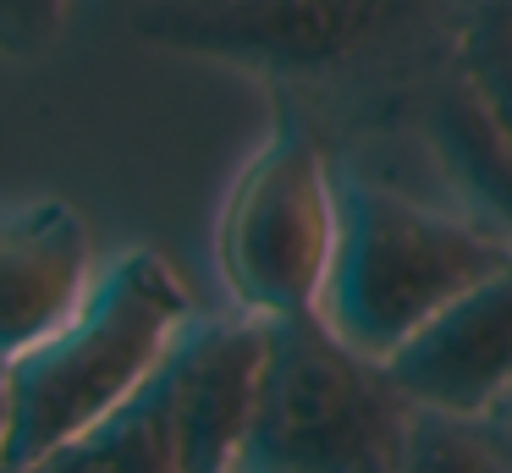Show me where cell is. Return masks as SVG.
Returning <instances> with one entry per match:
<instances>
[{
    "mask_svg": "<svg viewBox=\"0 0 512 473\" xmlns=\"http://www.w3.org/2000/svg\"><path fill=\"white\" fill-rule=\"evenodd\" d=\"M468 0H138L127 28L160 55L254 77L336 149L408 132L413 99L457 61Z\"/></svg>",
    "mask_w": 512,
    "mask_h": 473,
    "instance_id": "obj_1",
    "label": "cell"
},
{
    "mask_svg": "<svg viewBox=\"0 0 512 473\" xmlns=\"http://www.w3.org/2000/svg\"><path fill=\"white\" fill-rule=\"evenodd\" d=\"M507 259L512 242L474 215L424 204L358 154L336 160V253L320 314L358 352L386 363Z\"/></svg>",
    "mask_w": 512,
    "mask_h": 473,
    "instance_id": "obj_2",
    "label": "cell"
},
{
    "mask_svg": "<svg viewBox=\"0 0 512 473\" xmlns=\"http://www.w3.org/2000/svg\"><path fill=\"white\" fill-rule=\"evenodd\" d=\"M193 319H199L193 292L166 253L127 248L100 264L83 303L39 347L6 363V385H12L6 468H23L67 446L116 407H127L155 380V369Z\"/></svg>",
    "mask_w": 512,
    "mask_h": 473,
    "instance_id": "obj_3",
    "label": "cell"
},
{
    "mask_svg": "<svg viewBox=\"0 0 512 473\" xmlns=\"http://www.w3.org/2000/svg\"><path fill=\"white\" fill-rule=\"evenodd\" d=\"M413 429V396L380 358L336 336L320 308L270 319L243 473H402Z\"/></svg>",
    "mask_w": 512,
    "mask_h": 473,
    "instance_id": "obj_4",
    "label": "cell"
},
{
    "mask_svg": "<svg viewBox=\"0 0 512 473\" xmlns=\"http://www.w3.org/2000/svg\"><path fill=\"white\" fill-rule=\"evenodd\" d=\"M336 143L287 99L243 160L215 226V270L248 314H309L336 253Z\"/></svg>",
    "mask_w": 512,
    "mask_h": 473,
    "instance_id": "obj_5",
    "label": "cell"
},
{
    "mask_svg": "<svg viewBox=\"0 0 512 473\" xmlns=\"http://www.w3.org/2000/svg\"><path fill=\"white\" fill-rule=\"evenodd\" d=\"M270 358V319L232 308L193 319L155 369V402L182 473H243Z\"/></svg>",
    "mask_w": 512,
    "mask_h": 473,
    "instance_id": "obj_6",
    "label": "cell"
},
{
    "mask_svg": "<svg viewBox=\"0 0 512 473\" xmlns=\"http://www.w3.org/2000/svg\"><path fill=\"white\" fill-rule=\"evenodd\" d=\"M419 413L485 418L512 391V259L386 358Z\"/></svg>",
    "mask_w": 512,
    "mask_h": 473,
    "instance_id": "obj_7",
    "label": "cell"
},
{
    "mask_svg": "<svg viewBox=\"0 0 512 473\" xmlns=\"http://www.w3.org/2000/svg\"><path fill=\"white\" fill-rule=\"evenodd\" d=\"M94 275V231L78 204H0V363L39 347L83 303Z\"/></svg>",
    "mask_w": 512,
    "mask_h": 473,
    "instance_id": "obj_8",
    "label": "cell"
},
{
    "mask_svg": "<svg viewBox=\"0 0 512 473\" xmlns=\"http://www.w3.org/2000/svg\"><path fill=\"white\" fill-rule=\"evenodd\" d=\"M408 132L452 187L457 209L512 242V121L485 99L463 61H452L413 99Z\"/></svg>",
    "mask_w": 512,
    "mask_h": 473,
    "instance_id": "obj_9",
    "label": "cell"
},
{
    "mask_svg": "<svg viewBox=\"0 0 512 473\" xmlns=\"http://www.w3.org/2000/svg\"><path fill=\"white\" fill-rule=\"evenodd\" d=\"M6 473H182V468H177V451H171L166 418H160L155 385H144L133 402L116 407L111 418H100L94 429H83L78 440Z\"/></svg>",
    "mask_w": 512,
    "mask_h": 473,
    "instance_id": "obj_10",
    "label": "cell"
},
{
    "mask_svg": "<svg viewBox=\"0 0 512 473\" xmlns=\"http://www.w3.org/2000/svg\"><path fill=\"white\" fill-rule=\"evenodd\" d=\"M402 473H512V457L496 446V435L479 418L419 413Z\"/></svg>",
    "mask_w": 512,
    "mask_h": 473,
    "instance_id": "obj_11",
    "label": "cell"
},
{
    "mask_svg": "<svg viewBox=\"0 0 512 473\" xmlns=\"http://www.w3.org/2000/svg\"><path fill=\"white\" fill-rule=\"evenodd\" d=\"M457 61L485 88L490 105L512 121V0H468Z\"/></svg>",
    "mask_w": 512,
    "mask_h": 473,
    "instance_id": "obj_12",
    "label": "cell"
},
{
    "mask_svg": "<svg viewBox=\"0 0 512 473\" xmlns=\"http://www.w3.org/2000/svg\"><path fill=\"white\" fill-rule=\"evenodd\" d=\"M78 0H0V61H45L61 44Z\"/></svg>",
    "mask_w": 512,
    "mask_h": 473,
    "instance_id": "obj_13",
    "label": "cell"
},
{
    "mask_svg": "<svg viewBox=\"0 0 512 473\" xmlns=\"http://www.w3.org/2000/svg\"><path fill=\"white\" fill-rule=\"evenodd\" d=\"M479 424H485L490 435H496V446H501V451H507V457H512V391L501 396V402L490 407V413L479 418Z\"/></svg>",
    "mask_w": 512,
    "mask_h": 473,
    "instance_id": "obj_14",
    "label": "cell"
},
{
    "mask_svg": "<svg viewBox=\"0 0 512 473\" xmlns=\"http://www.w3.org/2000/svg\"><path fill=\"white\" fill-rule=\"evenodd\" d=\"M6 440H12V385H6V363H0V473H6Z\"/></svg>",
    "mask_w": 512,
    "mask_h": 473,
    "instance_id": "obj_15",
    "label": "cell"
}]
</instances>
